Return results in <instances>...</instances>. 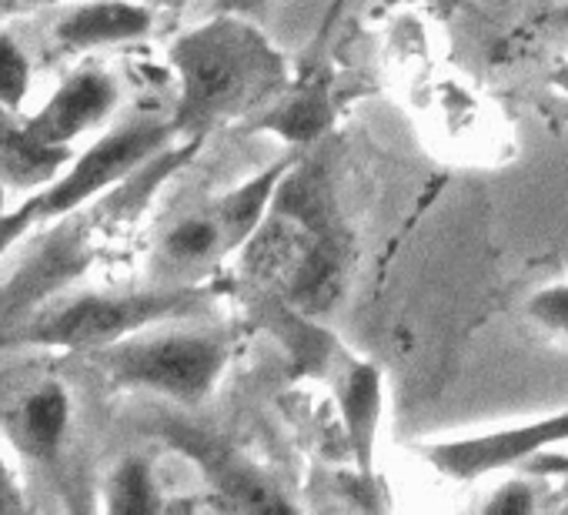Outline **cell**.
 Returning a JSON list of instances; mask_svg holds the SVG:
<instances>
[{
    "label": "cell",
    "instance_id": "cell-1",
    "mask_svg": "<svg viewBox=\"0 0 568 515\" xmlns=\"http://www.w3.org/2000/svg\"><path fill=\"white\" fill-rule=\"evenodd\" d=\"M201 138L174 141L108 194L34 228V234H28L21 244L11 272L0 282V332H11L28 315L64 295L78 279H84L101 258L108 238L124 231V224L148 208L154 191L174 171H181L201 151Z\"/></svg>",
    "mask_w": 568,
    "mask_h": 515
},
{
    "label": "cell",
    "instance_id": "cell-2",
    "mask_svg": "<svg viewBox=\"0 0 568 515\" xmlns=\"http://www.w3.org/2000/svg\"><path fill=\"white\" fill-rule=\"evenodd\" d=\"M178 74L174 128L178 138H207L214 128L244 118L264 101L288 91L292 71L261 21L244 14H214L184 31L168 48Z\"/></svg>",
    "mask_w": 568,
    "mask_h": 515
},
{
    "label": "cell",
    "instance_id": "cell-3",
    "mask_svg": "<svg viewBox=\"0 0 568 515\" xmlns=\"http://www.w3.org/2000/svg\"><path fill=\"white\" fill-rule=\"evenodd\" d=\"M214 302L211 285H151L121 292H64L11 332H0V345L11 349H61V352H98L124 342L154 325H171L201 315Z\"/></svg>",
    "mask_w": 568,
    "mask_h": 515
},
{
    "label": "cell",
    "instance_id": "cell-4",
    "mask_svg": "<svg viewBox=\"0 0 568 515\" xmlns=\"http://www.w3.org/2000/svg\"><path fill=\"white\" fill-rule=\"evenodd\" d=\"M231 359V342L207 329L154 325L108 349L88 352V362L114 388L151 392L174 405L194 408L211 398Z\"/></svg>",
    "mask_w": 568,
    "mask_h": 515
},
{
    "label": "cell",
    "instance_id": "cell-5",
    "mask_svg": "<svg viewBox=\"0 0 568 515\" xmlns=\"http://www.w3.org/2000/svg\"><path fill=\"white\" fill-rule=\"evenodd\" d=\"M174 141H184V138H178L171 114L164 118L154 111H138L118 121L88 151L71 158V164L58 174V181L24 198V208L31 211L34 228L108 194L111 188L128 181L134 171H141L151 158H158Z\"/></svg>",
    "mask_w": 568,
    "mask_h": 515
},
{
    "label": "cell",
    "instance_id": "cell-6",
    "mask_svg": "<svg viewBox=\"0 0 568 515\" xmlns=\"http://www.w3.org/2000/svg\"><path fill=\"white\" fill-rule=\"evenodd\" d=\"M565 442H568V412H558V415H548L538 422H521V425L498 428V432L428 442L418 452L442 475H448L455 482H471V478H481V475H491L501 468H518Z\"/></svg>",
    "mask_w": 568,
    "mask_h": 515
},
{
    "label": "cell",
    "instance_id": "cell-7",
    "mask_svg": "<svg viewBox=\"0 0 568 515\" xmlns=\"http://www.w3.org/2000/svg\"><path fill=\"white\" fill-rule=\"evenodd\" d=\"M74 398L58 375H38L0 398V432L31 465L54 468L68 448Z\"/></svg>",
    "mask_w": 568,
    "mask_h": 515
},
{
    "label": "cell",
    "instance_id": "cell-8",
    "mask_svg": "<svg viewBox=\"0 0 568 515\" xmlns=\"http://www.w3.org/2000/svg\"><path fill=\"white\" fill-rule=\"evenodd\" d=\"M161 435L201 468L211 492L221 495V505L247 508V512H288V508H295V502L284 498V492L274 485V478H267L261 468H254L247 458H241L231 445L217 442L211 432L187 425V422H164Z\"/></svg>",
    "mask_w": 568,
    "mask_h": 515
},
{
    "label": "cell",
    "instance_id": "cell-9",
    "mask_svg": "<svg viewBox=\"0 0 568 515\" xmlns=\"http://www.w3.org/2000/svg\"><path fill=\"white\" fill-rule=\"evenodd\" d=\"M121 104V88L114 74L101 64H81L74 68L58 91L24 118L28 131L38 134L48 144L71 148L81 134L101 128Z\"/></svg>",
    "mask_w": 568,
    "mask_h": 515
},
{
    "label": "cell",
    "instance_id": "cell-10",
    "mask_svg": "<svg viewBox=\"0 0 568 515\" xmlns=\"http://www.w3.org/2000/svg\"><path fill=\"white\" fill-rule=\"evenodd\" d=\"M154 8L144 0H81L64 8L51 24V48L58 58H81L104 48L144 41L154 31Z\"/></svg>",
    "mask_w": 568,
    "mask_h": 515
},
{
    "label": "cell",
    "instance_id": "cell-11",
    "mask_svg": "<svg viewBox=\"0 0 568 515\" xmlns=\"http://www.w3.org/2000/svg\"><path fill=\"white\" fill-rule=\"evenodd\" d=\"M335 402H338V415L345 425L355 475L375 485L378 428H382V402H385L382 368L372 362H352L335 382Z\"/></svg>",
    "mask_w": 568,
    "mask_h": 515
},
{
    "label": "cell",
    "instance_id": "cell-12",
    "mask_svg": "<svg viewBox=\"0 0 568 515\" xmlns=\"http://www.w3.org/2000/svg\"><path fill=\"white\" fill-rule=\"evenodd\" d=\"M71 148L48 144L28 131L24 118L0 111V188L11 191H41L71 164Z\"/></svg>",
    "mask_w": 568,
    "mask_h": 515
},
{
    "label": "cell",
    "instance_id": "cell-13",
    "mask_svg": "<svg viewBox=\"0 0 568 515\" xmlns=\"http://www.w3.org/2000/svg\"><path fill=\"white\" fill-rule=\"evenodd\" d=\"M298 164L295 154L281 158L274 164H267L264 171H257L254 178H247L244 184L231 188L227 194L214 198L211 208L224 228V238H227V248L231 251H241V244L264 224V218L271 214L274 208V198L284 184V178L292 174V168Z\"/></svg>",
    "mask_w": 568,
    "mask_h": 515
},
{
    "label": "cell",
    "instance_id": "cell-14",
    "mask_svg": "<svg viewBox=\"0 0 568 515\" xmlns=\"http://www.w3.org/2000/svg\"><path fill=\"white\" fill-rule=\"evenodd\" d=\"M227 238L224 228L214 214V208H197L191 214H181L178 221H171L158 241V262L171 272V275H194V272H207L214 262L227 254Z\"/></svg>",
    "mask_w": 568,
    "mask_h": 515
},
{
    "label": "cell",
    "instance_id": "cell-15",
    "mask_svg": "<svg viewBox=\"0 0 568 515\" xmlns=\"http://www.w3.org/2000/svg\"><path fill=\"white\" fill-rule=\"evenodd\" d=\"M332 124V101L325 81H305L292 94H284L271 111L257 114L251 131L274 134L288 144H315Z\"/></svg>",
    "mask_w": 568,
    "mask_h": 515
},
{
    "label": "cell",
    "instance_id": "cell-16",
    "mask_svg": "<svg viewBox=\"0 0 568 515\" xmlns=\"http://www.w3.org/2000/svg\"><path fill=\"white\" fill-rule=\"evenodd\" d=\"M164 492L151 458L124 455L104 482V508L108 512H161Z\"/></svg>",
    "mask_w": 568,
    "mask_h": 515
},
{
    "label": "cell",
    "instance_id": "cell-17",
    "mask_svg": "<svg viewBox=\"0 0 568 515\" xmlns=\"http://www.w3.org/2000/svg\"><path fill=\"white\" fill-rule=\"evenodd\" d=\"M31 74L34 68L28 51L8 31H0V111L21 114L31 91Z\"/></svg>",
    "mask_w": 568,
    "mask_h": 515
},
{
    "label": "cell",
    "instance_id": "cell-18",
    "mask_svg": "<svg viewBox=\"0 0 568 515\" xmlns=\"http://www.w3.org/2000/svg\"><path fill=\"white\" fill-rule=\"evenodd\" d=\"M528 315L541 329H548L555 335H568V282H555V285L538 289L528 299Z\"/></svg>",
    "mask_w": 568,
    "mask_h": 515
},
{
    "label": "cell",
    "instance_id": "cell-19",
    "mask_svg": "<svg viewBox=\"0 0 568 515\" xmlns=\"http://www.w3.org/2000/svg\"><path fill=\"white\" fill-rule=\"evenodd\" d=\"M485 508L488 512H501V515H508V512L511 515L515 512H535L538 508V495H535V488L525 478H511V482L495 488V495L485 502Z\"/></svg>",
    "mask_w": 568,
    "mask_h": 515
},
{
    "label": "cell",
    "instance_id": "cell-20",
    "mask_svg": "<svg viewBox=\"0 0 568 515\" xmlns=\"http://www.w3.org/2000/svg\"><path fill=\"white\" fill-rule=\"evenodd\" d=\"M0 191H4V188H0ZM0 204H4V194H0ZM31 231H34V221H31V211L24 208V201L11 214H4V208H0V262H4V254L11 248H18Z\"/></svg>",
    "mask_w": 568,
    "mask_h": 515
},
{
    "label": "cell",
    "instance_id": "cell-21",
    "mask_svg": "<svg viewBox=\"0 0 568 515\" xmlns=\"http://www.w3.org/2000/svg\"><path fill=\"white\" fill-rule=\"evenodd\" d=\"M28 498H24V485L18 478V472L8 465L4 452H0V515L4 512H24Z\"/></svg>",
    "mask_w": 568,
    "mask_h": 515
},
{
    "label": "cell",
    "instance_id": "cell-22",
    "mask_svg": "<svg viewBox=\"0 0 568 515\" xmlns=\"http://www.w3.org/2000/svg\"><path fill=\"white\" fill-rule=\"evenodd\" d=\"M214 14H244L254 21H264L271 0H211Z\"/></svg>",
    "mask_w": 568,
    "mask_h": 515
},
{
    "label": "cell",
    "instance_id": "cell-23",
    "mask_svg": "<svg viewBox=\"0 0 568 515\" xmlns=\"http://www.w3.org/2000/svg\"><path fill=\"white\" fill-rule=\"evenodd\" d=\"M535 31H541L548 38H568V0L548 8L541 18H535Z\"/></svg>",
    "mask_w": 568,
    "mask_h": 515
},
{
    "label": "cell",
    "instance_id": "cell-24",
    "mask_svg": "<svg viewBox=\"0 0 568 515\" xmlns=\"http://www.w3.org/2000/svg\"><path fill=\"white\" fill-rule=\"evenodd\" d=\"M462 4H465V0H428V8H432L442 21H448Z\"/></svg>",
    "mask_w": 568,
    "mask_h": 515
},
{
    "label": "cell",
    "instance_id": "cell-25",
    "mask_svg": "<svg viewBox=\"0 0 568 515\" xmlns=\"http://www.w3.org/2000/svg\"><path fill=\"white\" fill-rule=\"evenodd\" d=\"M28 11V0H0V18L4 14H21Z\"/></svg>",
    "mask_w": 568,
    "mask_h": 515
},
{
    "label": "cell",
    "instance_id": "cell-26",
    "mask_svg": "<svg viewBox=\"0 0 568 515\" xmlns=\"http://www.w3.org/2000/svg\"><path fill=\"white\" fill-rule=\"evenodd\" d=\"M551 88L561 91V94L568 98V68H558V71L551 74Z\"/></svg>",
    "mask_w": 568,
    "mask_h": 515
},
{
    "label": "cell",
    "instance_id": "cell-27",
    "mask_svg": "<svg viewBox=\"0 0 568 515\" xmlns=\"http://www.w3.org/2000/svg\"><path fill=\"white\" fill-rule=\"evenodd\" d=\"M144 4L154 11H174V8H181V0H144Z\"/></svg>",
    "mask_w": 568,
    "mask_h": 515
},
{
    "label": "cell",
    "instance_id": "cell-28",
    "mask_svg": "<svg viewBox=\"0 0 568 515\" xmlns=\"http://www.w3.org/2000/svg\"><path fill=\"white\" fill-rule=\"evenodd\" d=\"M64 0H28V11H41V8H58Z\"/></svg>",
    "mask_w": 568,
    "mask_h": 515
}]
</instances>
